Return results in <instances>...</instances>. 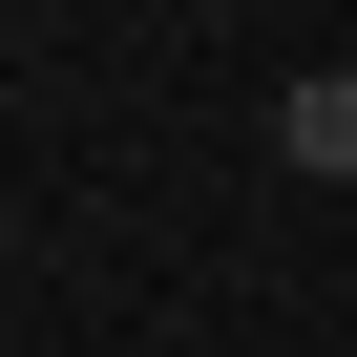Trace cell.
<instances>
[{
	"label": "cell",
	"instance_id": "6da1fadb",
	"mask_svg": "<svg viewBox=\"0 0 357 357\" xmlns=\"http://www.w3.org/2000/svg\"><path fill=\"white\" fill-rule=\"evenodd\" d=\"M273 147H294V168H315V190H357V63H315V84H294V105H273Z\"/></svg>",
	"mask_w": 357,
	"mask_h": 357
}]
</instances>
